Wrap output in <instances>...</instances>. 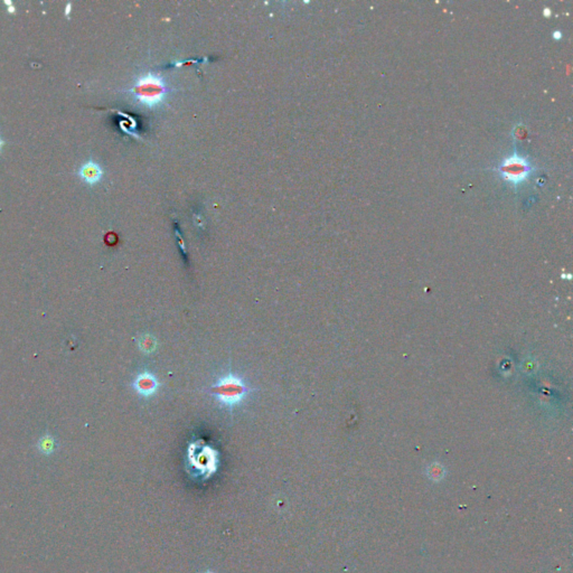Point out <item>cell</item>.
Returning a JSON list of instances; mask_svg holds the SVG:
<instances>
[{"label":"cell","mask_w":573,"mask_h":573,"mask_svg":"<svg viewBox=\"0 0 573 573\" xmlns=\"http://www.w3.org/2000/svg\"><path fill=\"white\" fill-rule=\"evenodd\" d=\"M551 14H552V13H551V9H550V8H544V11H543V15L545 16L546 18L550 17V16H551Z\"/></svg>","instance_id":"cell-12"},{"label":"cell","mask_w":573,"mask_h":573,"mask_svg":"<svg viewBox=\"0 0 573 573\" xmlns=\"http://www.w3.org/2000/svg\"><path fill=\"white\" fill-rule=\"evenodd\" d=\"M55 439L52 436H43L37 442V449L43 455H51L55 450Z\"/></svg>","instance_id":"cell-6"},{"label":"cell","mask_w":573,"mask_h":573,"mask_svg":"<svg viewBox=\"0 0 573 573\" xmlns=\"http://www.w3.org/2000/svg\"><path fill=\"white\" fill-rule=\"evenodd\" d=\"M160 387L157 377L150 372H141L137 375L133 381V389L141 397L150 398L155 394Z\"/></svg>","instance_id":"cell-4"},{"label":"cell","mask_w":573,"mask_h":573,"mask_svg":"<svg viewBox=\"0 0 573 573\" xmlns=\"http://www.w3.org/2000/svg\"><path fill=\"white\" fill-rule=\"evenodd\" d=\"M553 38H554V40H556V41L561 40V38H562V33L558 32V31L554 32V33H553Z\"/></svg>","instance_id":"cell-11"},{"label":"cell","mask_w":573,"mask_h":573,"mask_svg":"<svg viewBox=\"0 0 573 573\" xmlns=\"http://www.w3.org/2000/svg\"><path fill=\"white\" fill-rule=\"evenodd\" d=\"M139 347L144 353H152L153 350L157 348V340L153 338L152 336L150 335H146V336H142L140 339H139Z\"/></svg>","instance_id":"cell-7"},{"label":"cell","mask_w":573,"mask_h":573,"mask_svg":"<svg viewBox=\"0 0 573 573\" xmlns=\"http://www.w3.org/2000/svg\"><path fill=\"white\" fill-rule=\"evenodd\" d=\"M428 476L433 481H440L445 477L444 467L439 464H433L428 468Z\"/></svg>","instance_id":"cell-8"},{"label":"cell","mask_w":573,"mask_h":573,"mask_svg":"<svg viewBox=\"0 0 573 573\" xmlns=\"http://www.w3.org/2000/svg\"><path fill=\"white\" fill-rule=\"evenodd\" d=\"M3 147H4V140L2 138H0V150H2Z\"/></svg>","instance_id":"cell-13"},{"label":"cell","mask_w":573,"mask_h":573,"mask_svg":"<svg viewBox=\"0 0 573 573\" xmlns=\"http://www.w3.org/2000/svg\"><path fill=\"white\" fill-rule=\"evenodd\" d=\"M4 4L7 6V12L9 14H15L16 13V7L14 6V4H13V2H11V0H9V2L8 0H6V2H5Z\"/></svg>","instance_id":"cell-9"},{"label":"cell","mask_w":573,"mask_h":573,"mask_svg":"<svg viewBox=\"0 0 573 573\" xmlns=\"http://www.w3.org/2000/svg\"><path fill=\"white\" fill-rule=\"evenodd\" d=\"M103 176V169L98 162L93 160L86 161L85 163L81 166L79 170V177L83 180L85 184L90 186L96 185L100 180L102 179Z\"/></svg>","instance_id":"cell-5"},{"label":"cell","mask_w":573,"mask_h":573,"mask_svg":"<svg viewBox=\"0 0 573 573\" xmlns=\"http://www.w3.org/2000/svg\"><path fill=\"white\" fill-rule=\"evenodd\" d=\"M71 12H72V4H71V3H69V4L66 5V7H65V11H64V15H65L66 17H70V14H71Z\"/></svg>","instance_id":"cell-10"},{"label":"cell","mask_w":573,"mask_h":573,"mask_svg":"<svg viewBox=\"0 0 573 573\" xmlns=\"http://www.w3.org/2000/svg\"><path fill=\"white\" fill-rule=\"evenodd\" d=\"M497 170L505 181L516 188L532 175L533 166L525 157L519 156L514 151L512 156L505 158Z\"/></svg>","instance_id":"cell-3"},{"label":"cell","mask_w":573,"mask_h":573,"mask_svg":"<svg viewBox=\"0 0 573 573\" xmlns=\"http://www.w3.org/2000/svg\"><path fill=\"white\" fill-rule=\"evenodd\" d=\"M138 104L153 109L165 102L166 96L169 93L167 84L161 76L148 73L140 76L134 85L130 89Z\"/></svg>","instance_id":"cell-1"},{"label":"cell","mask_w":573,"mask_h":573,"mask_svg":"<svg viewBox=\"0 0 573 573\" xmlns=\"http://www.w3.org/2000/svg\"><path fill=\"white\" fill-rule=\"evenodd\" d=\"M210 390L211 393L223 406L231 409L242 402L250 392V389L243 378L231 373L220 378Z\"/></svg>","instance_id":"cell-2"}]
</instances>
